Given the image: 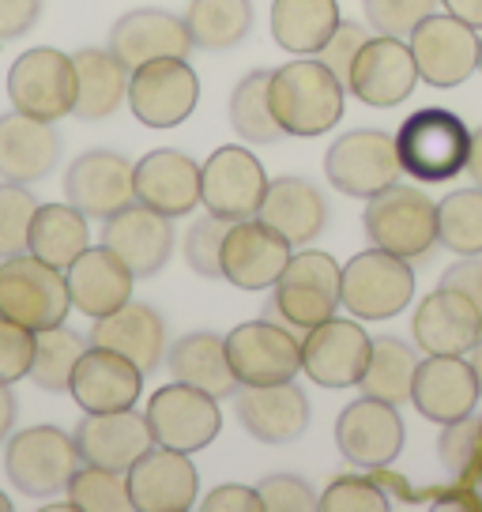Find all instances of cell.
<instances>
[{"label": "cell", "instance_id": "f907efd6", "mask_svg": "<svg viewBox=\"0 0 482 512\" xmlns=\"http://www.w3.org/2000/svg\"><path fill=\"white\" fill-rule=\"evenodd\" d=\"M366 42H370V31H366L362 23H351V19H347V23H339L336 34L324 42V49L317 53V61H324L332 72H336L339 80L347 83V80H351L354 57L362 53V46H366Z\"/></svg>", "mask_w": 482, "mask_h": 512}, {"label": "cell", "instance_id": "c3c4849f", "mask_svg": "<svg viewBox=\"0 0 482 512\" xmlns=\"http://www.w3.org/2000/svg\"><path fill=\"white\" fill-rule=\"evenodd\" d=\"M34 343H38V332L23 328L16 320L0 317V381L16 384L23 377H31Z\"/></svg>", "mask_w": 482, "mask_h": 512}, {"label": "cell", "instance_id": "1f68e13d", "mask_svg": "<svg viewBox=\"0 0 482 512\" xmlns=\"http://www.w3.org/2000/svg\"><path fill=\"white\" fill-rule=\"evenodd\" d=\"M91 343L132 358L144 373H155L166 358V320L144 302H125L110 317L91 324Z\"/></svg>", "mask_w": 482, "mask_h": 512}, {"label": "cell", "instance_id": "bcb514c9", "mask_svg": "<svg viewBox=\"0 0 482 512\" xmlns=\"http://www.w3.org/2000/svg\"><path fill=\"white\" fill-rule=\"evenodd\" d=\"M441 8V0H366L362 12L373 34H392V38H411L422 19H430Z\"/></svg>", "mask_w": 482, "mask_h": 512}, {"label": "cell", "instance_id": "f6af8a7d", "mask_svg": "<svg viewBox=\"0 0 482 512\" xmlns=\"http://www.w3.org/2000/svg\"><path fill=\"white\" fill-rule=\"evenodd\" d=\"M226 230L230 223L219 219V215H204V219H196L189 226V234H185V264L193 268L196 275H204V279H223V241H226Z\"/></svg>", "mask_w": 482, "mask_h": 512}, {"label": "cell", "instance_id": "277c9868", "mask_svg": "<svg viewBox=\"0 0 482 512\" xmlns=\"http://www.w3.org/2000/svg\"><path fill=\"white\" fill-rule=\"evenodd\" d=\"M83 456L76 437L57 426H31L4 441V471L19 494L34 501L65 494L72 475L80 471Z\"/></svg>", "mask_w": 482, "mask_h": 512}, {"label": "cell", "instance_id": "484cf974", "mask_svg": "<svg viewBox=\"0 0 482 512\" xmlns=\"http://www.w3.org/2000/svg\"><path fill=\"white\" fill-rule=\"evenodd\" d=\"M136 200L170 219L193 215L196 204H204L200 162L174 147L147 151L144 159L136 162Z\"/></svg>", "mask_w": 482, "mask_h": 512}, {"label": "cell", "instance_id": "4dcf8cb0", "mask_svg": "<svg viewBox=\"0 0 482 512\" xmlns=\"http://www.w3.org/2000/svg\"><path fill=\"white\" fill-rule=\"evenodd\" d=\"M257 219L272 226L275 234H283L294 249H306L328 223V204L321 189L306 177H275L268 181Z\"/></svg>", "mask_w": 482, "mask_h": 512}, {"label": "cell", "instance_id": "680465c9", "mask_svg": "<svg viewBox=\"0 0 482 512\" xmlns=\"http://www.w3.org/2000/svg\"><path fill=\"white\" fill-rule=\"evenodd\" d=\"M467 362L475 366V377H479V388H482V339L471 347V354H467Z\"/></svg>", "mask_w": 482, "mask_h": 512}, {"label": "cell", "instance_id": "7bdbcfd3", "mask_svg": "<svg viewBox=\"0 0 482 512\" xmlns=\"http://www.w3.org/2000/svg\"><path fill=\"white\" fill-rule=\"evenodd\" d=\"M437 456L456 482H479L482 471V415L471 411L467 418H456L449 426H441L437 437Z\"/></svg>", "mask_w": 482, "mask_h": 512}, {"label": "cell", "instance_id": "8fae6325", "mask_svg": "<svg viewBox=\"0 0 482 512\" xmlns=\"http://www.w3.org/2000/svg\"><path fill=\"white\" fill-rule=\"evenodd\" d=\"M407 46L415 53L422 83H430L437 91L460 87L479 72V31L467 27L464 19L449 16L445 8L418 23Z\"/></svg>", "mask_w": 482, "mask_h": 512}, {"label": "cell", "instance_id": "3957f363", "mask_svg": "<svg viewBox=\"0 0 482 512\" xmlns=\"http://www.w3.org/2000/svg\"><path fill=\"white\" fill-rule=\"evenodd\" d=\"M339 279H343V264L336 256L321 253V249H302L287 260V268L272 287V302H268V317L279 324H290L294 332H309L321 320L336 317L339 309Z\"/></svg>", "mask_w": 482, "mask_h": 512}, {"label": "cell", "instance_id": "f35d334b", "mask_svg": "<svg viewBox=\"0 0 482 512\" xmlns=\"http://www.w3.org/2000/svg\"><path fill=\"white\" fill-rule=\"evenodd\" d=\"M230 125L245 144H275L283 128L272 113V68L245 72L230 95Z\"/></svg>", "mask_w": 482, "mask_h": 512}, {"label": "cell", "instance_id": "e575fe53", "mask_svg": "<svg viewBox=\"0 0 482 512\" xmlns=\"http://www.w3.org/2000/svg\"><path fill=\"white\" fill-rule=\"evenodd\" d=\"M343 23L336 0H272V38L294 57H317Z\"/></svg>", "mask_w": 482, "mask_h": 512}, {"label": "cell", "instance_id": "d4e9b609", "mask_svg": "<svg viewBox=\"0 0 482 512\" xmlns=\"http://www.w3.org/2000/svg\"><path fill=\"white\" fill-rule=\"evenodd\" d=\"M234 411L249 437L264 445L298 441L309 426V400L294 381L283 384H238Z\"/></svg>", "mask_w": 482, "mask_h": 512}, {"label": "cell", "instance_id": "6da1fadb", "mask_svg": "<svg viewBox=\"0 0 482 512\" xmlns=\"http://www.w3.org/2000/svg\"><path fill=\"white\" fill-rule=\"evenodd\" d=\"M347 106V83L317 57L272 68V113L283 136H324L343 121Z\"/></svg>", "mask_w": 482, "mask_h": 512}, {"label": "cell", "instance_id": "94428289", "mask_svg": "<svg viewBox=\"0 0 482 512\" xmlns=\"http://www.w3.org/2000/svg\"><path fill=\"white\" fill-rule=\"evenodd\" d=\"M479 72H482V31H479Z\"/></svg>", "mask_w": 482, "mask_h": 512}, {"label": "cell", "instance_id": "9f6ffc18", "mask_svg": "<svg viewBox=\"0 0 482 512\" xmlns=\"http://www.w3.org/2000/svg\"><path fill=\"white\" fill-rule=\"evenodd\" d=\"M441 8H445L449 16L464 19L467 27L482 31V0H441Z\"/></svg>", "mask_w": 482, "mask_h": 512}, {"label": "cell", "instance_id": "7a4b0ae2", "mask_svg": "<svg viewBox=\"0 0 482 512\" xmlns=\"http://www.w3.org/2000/svg\"><path fill=\"white\" fill-rule=\"evenodd\" d=\"M362 226L370 245L403 256L411 264L426 260L437 249V204L422 189L403 181L366 200Z\"/></svg>", "mask_w": 482, "mask_h": 512}, {"label": "cell", "instance_id": "d6986e66", "mask_svg": "<svg viewBox=\"0 0 482 512\" xmlns=\"http://www.w3.org/2000/svg\"><path fill=\"white\" fill-rule=\"evenodd\" d=\"M144 392V369L132 358L91 343L72 369L68 396L76 400L83 415H106V411H129Z\"/></svg>", "mask_w": 482, "mask_h": 512}, {"label": "cell", "instance_id": "f546056e", "mask_svg": "<svg viewBox=\"0 0 482 512\" xmlns=\"http://www.w3.org/2000/svg\"><path fill=\"white\" fill-rule=\"evenodd\" d=\"M72 437H76L83 464L113 467V471H129L147 448L155 445V437L147 430V418L136 415V407L106 411V415H83Z\"/></svg>", "mask_w": 482, "mask_h": 512}, {"label": "cell", "instance_id": "9a60e30c", "mask_svg": "<svg viewBox=\"0 0 482 512\" xmlns=\"http://www.w3.org/2000/svg\"><path fill=\"white\" fill-rule=\"evenodd\" d=\"M418 83H422V76H418L411 46L403 38H392V34H370V42L354 57L347 91L362 106L392 110L415 95Z\"/></svg>", "mask_w": 482, "mask_h": 512}, {"label": "cell", "instance_id": "5b68a950", "mask_svg": "<svg viewBox=\"0 0 482 512\" xmlns=\"http://www.w3.org/2000/svg\"><path fill=\"white\" fill-rule=\"evenodd\" d=\"M72 313V294L61 268L34 253H16L0 260V317L16 320L31 332L65 324Z\"/></svg>", "mask_w": 482, "mask_h": 512}, {"label": "cell", "instance_id": "603a6c76", "mask_svg": "<svg viewBox=\"0 0 482 512\" xmlns=\"http://www.w3.org/2000/svg\"><path fill=\"white\" fill-rule=\"evenodd\" d=\"M482 339V313L464 290L441 287L418 302L411 317V343L422 354H471Z\"/></svg>", "mask_w": 482, "mask_h": 512}, {"label": "cell", "instance_id": "ee69618b", "mask_svg": "<svg viewBox=\"0 0 482 512\" xmlns=\"http://www.w3.org/2000/svg\"><path fill=\"white\" fill-rule=\"evenodd\" d=\"M38 200L19 181H0V260L27 253Z\"/></svg>", "mask_w": 482, "mask_h": 512}, {"label": "cell", "instance_id": "ac0fdd59", "mask_svg": "<svg viewBox=\"0 0 482 512\" xmlns=\"http://www.w3.org/2000/svg\"><path fill=\"white\" fill-rule=\"evenodd\" d=\"M65 200L87 219L106 223L136 200V162L117 151H83L65 170Z\"/></svg>", "mask_w": 482, "mask_h": 512}, {"label": "cell", "instance_id": "11a10c76", "mask_svg": "<svg viewBox=\"0 0 482 512\" xmlns=\"http://www.w3.org/2000/svg\"><path fill=\"white\" fill-rule=\"evenodd\" d=\"M16 415L19 407H16V396H12V384L0 381V445L16 433Z\"/></svg>", "mask_w": 482, "mask_h": 512}, {"label": "cell", "instance_id": "7dc6e473", "mask_svg": "<svg viewBox=\"0 0 482 512\" xmlns=\"http://www.w3.org/2000/svg\"><path fill=\"white\" fill-rule=\"evenodd\" d=\"M388 509L385 486L366 475H339L321 494V512H381Z\"/></svg>", "mask_w": 482, "mask_h": 512}, {"label": "cell", "instance_id": "ba28073f", "mask_svg": "<svg viewBox=\"0 0 482 512\" xmlns=\"http://www.w3.org/2000/svg\"><path fill=\"white\" fill-rule=\"evenodd\" d=\"M324 174H328V185L343 196L370 200L377 192H385L388 185H396L403 174L396 136H388L381 128L343 132L324 155Z\"/></svg>", "mask_w": 482, "mask_h": 512}, {"label": "cell", "instance_id": "b9f144b4", "mask_svg": "<svg viewBox=\"0 0 482 512\" xmlns=\"http://www.w3.org/2000/svg\"><path fill=\"white\" fill-rule=\"evenodd\" d=\"M68 501L80 512H129V471H113V467L80 464V471L68 482Z\"/></svg>", "mask_w": 482, "mask_h": 512}, {"label": "cell", "instance_id": "4fadbf2b", "mask_svg": "<svg viewBox=\"0 0 482 512\" xmlns=\"http://www.w3.org/2000/svg\"><path fill=\"white\" fill-rule=\"evenodd\" d=\"M200 102V80L185 57H162L132 68L129 110L147 128H177Z\"/></svg>", "mask_w": 482, "mask_h": 512}, {"label": "cell", "instance_id": "d6a6232c", "mask_svg": "<svg viewBox=\"0 0 482 512\" xmlns=\"http://www.w3.org/2000/svg\"><path fill=\"white\" fill-rule=\"evenodd\" d=\"M76 64V117L80 121H106L129 102V68L117 61L110 46H87L72 53Z\"/></svg>", "mask_w": 482, "mask_h": 512}, {"label": "cell", "instance_id": "6f0895ef", "mask_svg": "<svg viewBox=\"0 0 482 512\" xmlns=\"http://www.w3.org/2000/svg\"><path fill=\"white\" fill-rule=\"evenodd\" d=\"M467 174H471V181L482 189V128H475L471 132V155H467Z\"/></svg>", "mask_w": 482, "mask_h": 512}, {"label": "cell", "instance_id": "7c38bea8", "mask_svg": "<svg viewBox=\"0 0 482 512\" xmlns=\"http://www.w3.org/2000/svg\"><path fill=\"white\" fill-rule=\"evenodd\" d=\"M147 430L155 437V445L162 448H177V452H200L208 448L219 430H223V411H219V400L200 392L193 384H166L159 388L151 403H147Z\"/></svg>", "mask_w": 482, "mask_h": 512}, {"label": "cell", "instance_id": "8d00e7d4", "mask_svg": "<svg viewBox=\"0 0 482 512\" xmlns=\"http://www.w3.org/2000/svg\"><path fill=\"white\" fill-rule=\"evenodd\" d=\"M418 358L411 343H403L396 336H381L373 339L370 362H366V373H362V396H373V400L385 403H411V388H415V373H418Z\"/></svg>", "mask_w": 482, "mask_h": 512}, {"label": "cell", "instance_id": "5bb4252c", "mask_svg": "<svg viewBox=\"0 0 482 512\" xmlns=\"http://www.w3.org/2000/svg\"><path fill=\"white\" fill-rule=\"evenodd\" d=\"M200 185H204V211L226 223H241L253 219L264 204L268 174L249 147L230 144L211 151L208 162H200Z\"/></svg>", "mask_w": 482, "mask_h": 512}, {"label": "cell", "instance_id": "ab89813d", "mask_svg": "<svg viewBox=\"0 0 482 512\" xmlns=\"http://www.w3.org/2000/svg\"><path fill=\"white\" fill-rule=\"evenodd\" d=\"M437 245L456 256L482 253V189H456L437 200Z\"/></svg>", "mask_w": 482, "mask_h": 512}, {"label": "cell", "instance_id": "db71d44e", "mask_svg": "<svg viewBox=\"0 0 482 512\" xmlns=\"http://www.w3.org/2000/svg\"><path fill=\"white\" fill-rule=\"evenodd\" d=\"M441 283H445V287L464 290L467 298L479 305V313H482V253L479 256H456V264L445 268Z\"/></svg>", "mask_w": 482, "mask_h": 512}, {"label": "cell", "instance_id": "2e32d148", "mask_svg": "<svg viewBox=\"0 0 482 512\" xmlns=\"http://www.w3.org/2000/svg\"><path fill=\"white\" fill-rule=\"evenodd\" d=\"M403 418L396 411V403L362 400L347 403L336 418V445L343 452V460L362 471H385L388 464H396L403 452Z\"/></svg>", "mask_w": 482, "mask_h": 512}, {"label": "cell", "instance_id": "6125c7cd", "mask_svg": "<svg viewBox=\"0 0 482 512\" xmlns=\"http://www.w3.org/2000/svg\"><path fill=\"white\" fill-rule=\"evenodd\" d=\"M479 486H482V471H479Z\"/></svg>", "mask_w": 482, "mask_h": 512}, {"label": "cell", "instance_id": "91938a15", "mask_svg": "<svg viewBox=\"0 0 482 512\" xmlns=\"http://www.w3.org/2000/svg\"><path fill=\"white\" fill-rule=\"evenodd\" d=\"M0 512H12V501H8L4 494H0Z\"/></svg>", "mask_w": 482, "mask_h": 512}, {"label": "cell", "instance_id": "f1b7e54d", "mask_svg": "<svg viewBox=\"0 0 482 512\" xmlns=\"http://www.w3.org/2000/svg\"><path fill=\"white\" fill-rule=\"evenodd\" d=\"M61 162V136L53 121H38L23 110L0 113V181L34 185Z\"/></svg>", "mask_w": 482, "mask_h": 512}, {"label": "cell", "instance_id": "836d02e7", "mask_svg": "<svg viewBox=\"0 0 482 512\" xmlns=\"http://www.w3.org/2000/svg\"><path fill=\"white\" fill-rule=\"evenodd\" d=\"M166 366L174 373V381L193 384L215 400H226L238 392V373L226 358V339L215 332H189L177 343H170Z\"/></svg>", "mask_w": 482, "mask_h": 512}, {"label": "cell", "instance_id": "ffe728a7", "mask_svg": "<svg viewBox=\"0 0 482 512\" xmlns=\"http://www.w3.org/2000/svg\"><path fill=\"white\" fill-rule=\"evenodd\" d=\"M482 400L475 366L467 354H422L411 388V403L426 422L449 426L456 418H467Z\"/></svg>", "mask_w": 482, "mask_h": 512}, {"label": "cell", "instance_id": "9c48e42d", "mask_svg": "<svg viewBox=\"0 0 482 512\" xmlns=\"http://www.w3.org/2000/svg\"><path fill=\"white\" fill-rule=\"evenodd\" d=\"M8 98L12 110H23L38 121H61L76 110V64L61 49H27L8 68Z\"/></svg>", "mask_w": 482, "mask_h": 512}, {"label": "cell", "instance_id": "d590c367", "mask_svg": "<svg viewBox=\"0 0 482 512\" xmlns=\"http://www.w3.org/2000/svg\"><path fill=\"white\" fill-rule=\"evenodd\" d=\"M91 245V226L87 215L72 204H38L31 223V241L27 253H34L38 260H46L53 268L68 272V264L76 260Z\"/></svg>", "mask_w": 482, "mask_h": 512}, {"label": "cell", "instance_id": "e0dca14e", "mask_svg": "<svg viewBox=\"0 0 482 512\" xmlns=\"http://www.w3.org/2000/svg\"><path fill=\"white\" fill-rule=\"evenodd\" d=\"M373 339L358 320L328 317L302 332V373L321 388H354L366 373Z\"/></svg>", "mask_w": 482, "mask_h": 512}, {"label": "cell", "instance_id": "52a82bcc", "mask_svg": "<svg viewBox=\"0 0 482 512\" xmlns=\"http://www.w3.org/2000/svg\"><path fill=\"white\" fill-rule=\"evenodd\" d=\"M415 298V268L411 260L392 256L370 245L366 253L351 256L339 279V305L354 320H392L407 313Z\"/></svg>", "mask_w": 482, "mask_h": 512}, {"label": "cell", "instance_id": "30bf717a", "mask_svg": "<svg viewBox=\"0 0 482 512\" xmlns=\"http://www.w3.org/2000/svg\"><path fill=\"white\" fill-rule=\"evenodd\" d=\"M226 358L238 384H283L302 373V336L272 317L245 320L226 336Z\"/></svg>", "mask_w": 482, "mask_h": 512}, {"label": "cell", "instance_id": "cb8c5ba5", "mask_svg": "<svg viewBox=\"0 0 482 512\" xmlns=\"http://www.w3.org/2000/svg\"><path fill=\"white\" fill-rule=\"evenodd\" d=\"M102 245L121 256L136 279L159 275L174 253V219L132 200L102 223Z\"/></svg>", "mask_w": 482, "mask_h": 512}, {"label": "cell", "instance_id": "681fc988", "mask_svg": "<svg viewBox=\"0 0 482 512\" xmlns=\"http://www.w3.org/2000/svg\"><path fill=\"white\" fill-rule=\"evenodd\" d=\"M260 505L268 512H313L321 509V497L309 486L306 479L298 475H268V479L257 486Z\"/></svg>", "mask_w": 482, "mask_h": 512}, {"label": "cell", "instance_id": "44dd1931", "mask_svg": "<svg viewBox=\"0 0 482 512\" xmlns=\"http://www.w3.org/2000/svg\"><path fill=\"white\" fill-rule=\"evenodd\" d=\"M294 256L283 234H275L268 223L241 219L230 223L223 241V279L238 290H272L279 283V275L287 268V260Z\"/></svg>", "mask_w": 482, "mask_h": 512}, {"label": "cell", "instance_id": "816d5d0a", "mask_svg": "<svg viewBox=\"0 0 482 512\" xmlns=\"http://www.w3.org/2000/svg\"><path fill=\"white\" fill-rule=\"evenodd\" d=\"M204 512H260V494L253 486H238V482H226V486H215L204 501H200Z\"/></svg>", "mask_w": 482, "mask_h": 512}, {"label": "cell", "instance_id": "83f0119b", "mask_svg": "<svg viewBox=\"0 0 482 512\" xmlns=\"http://www.w3.org/2000/svg\"><path fill=\"white\" fill-rule=\"evenodd\" d=\"M106 46L132 72V68H140L147 61H162V57H189L193 38H189L185 16L162 12V8H132L113 23Z\"/></svg>", "mask_w": 482, "mask_h": 512}, {"label": "cell", "instance_id": "74e56055", "mask_svg": "<svg viewBox=\"0 0 482 512\" xmlns=\"http://www.w3.org/2000/svg\"><path fill=\"white\" fill-rule=\"evenodd\" d=\"M185 27L193 49H234L253 31V0H189Z\"/></svg>", "mask_w": 482, "mask_h": 512}, {"label": "cell", "instance_id": "f5cc1de1", "mask_svg": "<svg viewBox=\"0 0 482 512\" xmlns=\"http://www.w3.org/2000/svg\"><path fill=\"white\" fill-rule=\"evenodd\" d=\"M42 16V0H0V42L23 38Z\"/></svg>", "mask_w": 482, "mask_h": 512}, {"label": "cell", "instance_id": "60d3db41", "mask_svg": "<svg viewBox=\"0 0 482 512\" xmlns=\"http://www.w3.org/2000/svg\"><path fill=\"white\" fill-rule=\"evenodd\" d=\"M91 343L72 332L65 324L57 328H46L38 332V343H34V362H31V381L42 388V392H68L72 384V369L80 362V354L87 351Z\"/></svg>", "mask_w": 482, "mask_h": 512}, {"label": "cell", "instance_id": "8992f818", "mask_svg": "<svg viewBox=\"0 0 482 512\" xmlns=\"http://www.w3.org/2000/svg\"><path fill=\"white\" fill-rule=\"evenodd\" d=\"M396 147H400V162L407 174L415 181L437 185L467 170L471 132L452 110L430 106V110H415L403 121L396 132Z\"/></svg>", "mask_w": 482, "mask_h": 512}, {"label": "cell", "instance_id": "7402d4cb", "mask_svg": "<svg viewBox=\"0 0 482 512\" xmlns=\"http://www.w3.org/2000/svg\"><path fill=\"white\" fill-rule=\"evenodd\" d=\"M129 494L136 512H189L200 494V475L189 452L151 445L129 467Z\"/></svg>", "mask_w": 482, "mask_h": 512}, {"label": "cell", "instance_id": "4316f807", "mask_svg": "<svg viewBox=\"0 0 482 512\" xmlns=\"http://www.w3.org/2000/svg\"><path fill=\"white\" fill-rule=\"evenodd\" d=\"M68 294H72V309L83 317H110L125 302H132V287L136 275L129 272V264L121 256L106 249V245H87L72 264H68Z\"/></svg>", "mask_w": 482, "mask_h": 512}]
</instances>
